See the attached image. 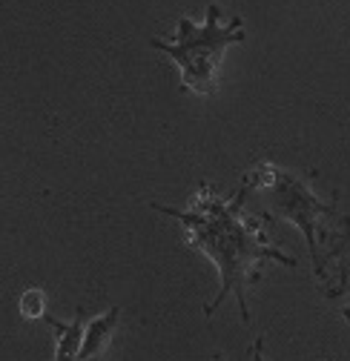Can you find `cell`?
Returning a JSON list of instances; mask_svg holds the SVG:
<instances>
[{
    "mask_svg": "<svg viewBox=\"0 0 350 361\" xmlns=\"http://www.w3.org/2000/svg\"><path fill=\"white\" fill-rule=\"evenodd\" d=\"M250 190L241 187L236 190V195L230 201H224L222 195H215L212 187L201 184V190L193 195L187 209H172V207H161V204H150L152 209L181 221L184 227V241L204 252L207 258H212L222 287L218 295L204 304L207 319L222 307L230 295H236L239 310H241V322L250 324V307H247V287L255 284L261 279V264L265 261H276L284 267H298V261L293 255H287L284 250H276L267 238V218L265 215H250L244 212V201H247Z\"/></svg>",
    "mask_w": 350,
    "mask_h": 361,
    "instance_id": "6da1fadb",
    "label": "cell"
},
{
    "mask_svg": "<svg viewBox=\"0 0 350 361\" xmlns=\"http://www.w3.org/2000/svg\"><path fill=\"white\" fill-rule=\"evenodd\" d=\"M244 40V20L230 18L222 20V9L218 4L207 6V23L195 26L190 18H179V35L161 40L152 37L150 47L169 55L181 72V86L195 95H212L218 83V69H222V58L233 43Z\"/></svg>",
    "mask_w": 350,
    "mask_h": 361,
    "instance_id": "7a4b0ae2",
    "label": "cell"
},
{
    "mask_svg": "<svg viewBox=\"0 0 350 361\" xmlns=\"http://www.w3.org/2000/svg\"><path fill=\"white\" fill-rule=\"evenodd\" d=\"M244 184L250 190H258L261 198L267 204V221L270 218H282V221H290L301 230L304 241H308V250H310V258H313V273L316 279L322 276V247H319V235L325 238V221L327 215H333V204H336V195L330 201H322L310 180L293 172V169H282L276 164H258L253 169L250 178H244Z\"/></svg>",
    "mask_w": 350,
    "mask_h": 361,
    "instance_id": "3957f363",
    "label": "cell"
},
{
    "mask_svg": "<svg viewBox=\"0 0 350 361\" xmlns=\"http://www.w3.org/2000/svg\"><path fill=\"white\" fill-rule=\"evenodd\" d=\"M121 324V307H109L107 312L95 315V319L86 322V330H83V347H80V355L78 361H101L112 341H115V330Z\"/></svg>",
    "mask_w": 350,
    "mask_h": 361,
    "instance_id": "277c9868",
    "label": "cell"
},
{
    "mask_svg": "<svg viewBox=\"0 0 350 361\" xmlns=\"http://www.w3.org/2000/svg\"><path fill=\"white\" fill-rule=\"evenodd\" d=\"M342 227H344V230L330 241L327 255H322V276H319V279H325V273H327L330 264L336 267V269H333L336 284H330V287L325 290L327 298H336V295L350 293V215L344 218Z\"/></svg>",
    "mask_w": 350,
    "mask_h": 361,
    "instance_id": "5b68a950",
    "label": "cell"
},
{
    "mask_svg": "<svg viewBox=\"0 0 350 361\" xmlns=\"http://www.w3.org/2000/svg\"><path fill=\"white\" fill-rule=\"evenodd\" d=\"M58 338H55V361H78L80 355V347H83V330H86V310L83 307H75V319L72 322H58L55 315H43Z\"/></svg>",
    "mask_w": 350,
    "mask_h": 361,
    "instance_id": "8992f818",
    "label": "cell"
},
{
    "mask_svg": "<svg viewBox=\"0 0 350 361\" xmlns=\"http://www.w3.org/2000/svg\"><path fill=\"white\" fill-rule=\"evenodd\" d=\"M18 310H20V315H23V319H29V322H37V319H43V315H47V293H43L40 287H32V290H26V293L20 295V304H18Z\"/></svg>",
    "mask_w": 350,
    "mask_h": 361,
    "instance_id": "52a82bcc",
    "label": "cell"
},
{
    "mask_svg": "<svg viewBox=\"0 0 350 361\" xmlns=\"http://www.w3.org/2000/svg\"><path fill=\"white\" fill-rule=\"evenodd\" d=\"M250 358H253V361H265V338H255V341H253Z\"/></svg>",
    "mask_w": 350,
    "mask_h": 361,
    "instance_id": "ba28073f",
    "label": "cell"
},
{
    "mask_svg": "<svg viewBox=\"0 0 350 361\" xmlns=\"http://www.w3.org/2000/svg\"><path fill=\"white\" fill-rule=\"evenodd\" d=\"M342 315H344V319L350 322V307H344V312H342Z\"/></svg>",
    "mask_w": 350,
    "mask_h": 361,
    "instance_id": "9c48e42d",
    "label": "cell"
},
{
    "mask_svg": "<svg viewBox=\"0 0 350 361\" xmlns=\"http://www.w3.org/2000/svg\"><path fill=\"white\" fill-rule=\"evenodd\" d=\"M210 361H224V358H222V355H218V353H215V355H212V358H210Z\"/></svg>",
    "mask_w": 350,
    "mask_h": 361,
    "instance_id": "30bf717a",
    "label": "cell"
}]
</instances>
